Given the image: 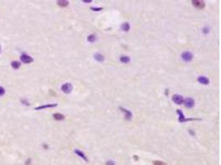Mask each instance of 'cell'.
<instances>
[{"instance_id": "cell-6", "label": "cell", "mask_w": 221, "mask_h": 165, "mask_svg": "<svg viewBox=\"0 0 221 165\" xmlns=\"http://www.w3.org/2000/svg\"><path fill=\"white\" fill-rule=\"evenodd\" d=\"M177 114L179 115V121L180 122H186V121H195V120H199V119H193V118H191V119H186L185 118V116H184L183 112L181 111V110H177Z\"/></svg>"}, {"instance_id": "cell-2", "label": "cell", "mask_w": 221, "mask_h": 165, "mask_svg": "<svg viewBox=\"0 0 221 165\" xmlns=\"http://www.w3.org/2000/svg\"><path fill=\"white\" fill-rule=\"evenodd\" d=\"M73 89V86H72V84L71 83H66L65 84H63L62 86H61V90H62L66 94H69L71 93V91Z\"/></svg>"}, {"instance_id": "cell-1", "label": "cell", "mask_w": 221, "mask_h": 165, "mask_svg": "<svg viewBox=\"0 0 221 165\" xmlns=\"http://www.w3.org/2000/svg\"><path fill=\"white\" fill-rule=\"evenodd\" d=\"M181 58L184 61H186V62H190V61H191L193 59V54L190 51H185L181 54Z\"/></svg>"}, {"instance_id": "cell-4", "label": "cell", "mask_w": 221, "mask_h": 165, "mask_svg": "<svg viewBox=\"0 0 221 165\" xmlns=\"http://www.w3.org/2000/svg\"><path fill=\"white\" fill-rule=\"evenodd\" d=\"M21 61L23 63H25V64H30V63H32L33 62V59L30 56H28V54H22L21 57Z\"/></svg>"}, {"instance_id": "cell-16", "label": "cell", "mask_w": 221, "mask_h": 165, "mask_svg": "<svg viewBox=\"0 0 221 165\" xmlns=\"http://www.w3.org/2000/svg\"><path fill=\"white\" fill-rule=\"evenodd\" d=\"M122 29H123V31H124V32H128V31L130 30V24L128 22H124L122 25Z\"/></svg>"}, {"instance_id": "cell-12", "label": "cell", "mask_w": 221, "mask_h": 165, "mask_svg": "<svg viewBox=\"0 0 221 165\" xmlns=\"http://www.w3.org/2000/svg\"><path fill=\"white\" fill-rule=\"evenodd\" d=\"M75 153L76 154L79 156V157H81V158H82L83 159H84L85 161H88V159H87V158H86V156L84 155V154L83 152H81V151H79V149H76L75 150Z\"/></svg>"}, {"instance_id": "cell-23", "label": "cell", "mask_w": 221, "mask_h": 165, "mask_svg": "<svg viewBox=\"0 0 221 165\" xmlns=\"http://www.w3.org/2000/svg\"><path fill=\"white\" fill-rule=\"evenodd\" d=\"M203 32H204V33H205V34H207V33L209 32V28H207V27H205V28H204V30H203Z\"/></svg>"}, {"instance_id": "cell-15", "label": "cell", "mask_w": 221, "mask_h": 165, "mask_svg": "<svg viewBox=\"0 0 221 165\" xmlns=\"http://www.w3.org/2000/svg\"><path fill=\"white\" fill-rule=\"evenodd\" d=\"M57 4L60 6V7H66V6H68L69 2L68 1H65V0H60V1H57Z\"/></svg>"}, {"instance_id": "cell-19", "label": "cell", "mask_w": 221, "mask_h": 165, "mask_svg": "<svg viewBox=\"0 0 221 165\" xmlns=\"http://www.w3.org/2000/svg\"><path fill=\"white\" fill-rule=\"evenodd\" d=\"M153 164L154 165H167L164 162H162V161H158V160H156V161H153Z\"/></svg>"}, {"instance_id": "cell-25", "label": "cell", "mask_w": 221, "mask_h": 165, "mask_svg": "<svg viewBox=\"0 0 221 165\" xmlns=\"http://www.w3.org/2000/svg\"><path fill=\"white\" fill-rule=\"evenodd\" d=\"M0 52H1V46H0Z\"/></svg>"}, {"instance_id": "cell-20", "label": "cell", "mask_w": 221, "mask_h": 165, "mask_svg": "<svg viewBox=\"0 0 221 165\" xmlns=\"http://www.w3.org/2000/svg\"><path fill=\"white\" fill-rule=\"evenodd\" d=\"M5 94V89L3 87H0V96H3Z\"/></svg>"}, {"instance_id": "cell-18", "label": "cell", "mask_w": 221, "mask_h": 165, "mask_svg": "<svg viewBox=\"0 0 221 165\" xmlns=\"http://www.w3.org/2000/svg\"><path fill=\"white\" fill-rule=\"evenodd\" d=\"M87 40H88V41L91 42V43H93V42H95V40H96V36L95 34H91V35H90L87 37Z\"/></svg>"}, {"instance_id": "cell-3", "label": "cell", "mask_w": 221, "mask_h": 165, "mask_svg": "<svg viewBox=\"0 0 221 165\" xmlns=\"http://www.w3.org/2000/svg\"><path fill=\"white\" fill-rule=\"evenodd\" d=\"M172 101L173 102H175L176 104L177 105H181L182 104V103L184 102V97L181 96V95H179V94H175L172 96Z\"/></svg>"}, {"instance_id": "cell-7", "label": "cell", "mask_w": 221, "mask_h": 165, "mask_svg": "<svg viewBox=\"0 0 221 165\" xmlns=\"http://www.w3.org/2000/svg\"><path fill=\"white\" fill-rule=\"evenodd\" d=\"M184 104H185L186 107L187 108H192L195 106V101L191 98V97H188L186 99H184Z\"/></svg>"}, {"instance_id": "cell-8", "label": "cell", "mask_w": 221, "mask_h": 165, "mask_svg": "<svg viewBox=\"0 0 221 165\" xmlns=\"http://www.w3.org/2000/svg\"><path fill=\"white\" fill-rule=\"evenodd\" d=\"M119 109H120V111L124 112L125 113V120L128 121V120H130L132 118L133 114H132V112L130 111H128V110H127V109H125L124 107H119Z\"/></svg>"}, {"instance_id": "cell-22", "label": "cell", "mask_w": 221, "mask_h": 165, "mask_svg": "<svg viewBox=\"0 0 221 165\" xmlns=\"http://www.w3.org/2000/svg\"><path fill=\"white\" fill-rule=\"evenodd\" d=\"M106 164L107 165H114V163L113 161H108Z\"/></svg>"}, {"instance_id": "cell-5", "label": "cell", "mask_w": 221, "mask_h": 165, "mask_svg": "<svg viewBox=\"0 0 221 165\" xmlns=\"http://www.w3.org/2000/svg\"><path fill=\"white\" fill-rule=\"evenodd\" d=\"M193 6H195V8H197L199 9H203L205 6V3L204 1H200V0H193L192 1Z\"/></svg>"}, {"instance_id": "cell-13", "label": "cell", "mask_w": 221, "mask_h": 165, "mask_svg": "<svg viewBox=\"0 0 221 165\" xmlns=\"http://www.w3.org/2000/svg\"><path fill=\"white\" fill-rule=\"evenodd\" d=\"M95 59L97 60V61H99V62H103V61L104 60V57L102 54H100V53H97L95 54Z\"/></svg>"}, {"instance_id": "cell-14", "label": "cell", "mask_w": 221, "mask_h": 165, "mask_svg": "<svg viewBox=\"0 0 221 165\" xmlns=\"http://www.w3.org/2000/svg\"><path fill=\"white\" fill-rule=\"evenodd\" d=\"M119 59H120V61L122 63H124V64H127L130 61V58L128 56H122Z\"/></svg>"}, {"instance_id": "cell-11", "label": "cell", "mask_w": 221, "mask_h": 165, "mask_svg": "<svg viewBox=\"0 0 221 165\" xmlns=\"http://www.w3.org/2000/svg\"><path fill=\"white\" fill-rule=\"evenodd\" d=\"M57 106V104H46V105H42V106L36 107L35 110H41V109H46V108H49V107H55Z\"/></svg>"}, {"instance_id": "cell-10", "label": "cell", "mask_w": 221, "mask_h": 165, "mask_svg": "<svg viewBox=\"0 0 221 165\" xmlns=\"http://www.w3.org/2000/svg\"><path fill=\"white\" fill-rule=\"evenodd\" d=\"M53 118L57 121H62L65 119V116L63 114H60V113H55L53 115Z\"/></svg>"}, {"instance_id": "cell-24", "label": "cell", "mask_w": 221, "mask_h": 165, "mask_svg": "<svg viewBox=\"0 0 221 165\" xmlns=\"http://www.w3.org/2000/svg\"><path fill=\"white\" fill-rule=\"evenodd\" d=\"M84 3H90L91 2V0H89V1H84Z\"/></svg>"}, {"instance_id": "cell-21", "label": "cell", "mask_w": 221, "mask_h": 165, "mask_svg": "<svg viewBox=\"0 0 221 165\" xmlns=\"http://www.w3.org/2000/svg\"><path fill=\"white\" fill-rule=\"evenodd\" d=\"M91 10H93V11H96V12H99V11H101V10H103V8H93L92 7L91 8H90Z\"/></svg>"}, {"instance_id": "cell-9", "label": "cell", "mask_w": 221, "mask_h": 165, "mask_svg": "<svg viewBox=\"0 0 221 165\" xmlns=\"http://www.w3.org/2000/svg\"><path fill=\"white\" fill-rule=\"evenodd\" d=\"M197 80H198L199 83H200L202 84H205V85H207V84L210 83V80H209V78H207L205 76H200V77H198Z\"/></svg>"}, {"instance_id": "cell-17", "label": "cell", "mask_w": 221, "mask_h": 165, "mask_svg": "<svg viewBox=\"0 0 221 165\" xmlns=\"http://www.w3.org/2000/svg\"><path fill=\"white\" fill-rule=\"evenodd\" d=\"M11 65H12V67H13V69H17L18 68H20L21 64L18 62V61H13V62L11 63Z\"/></svg>"}]
</instances>
